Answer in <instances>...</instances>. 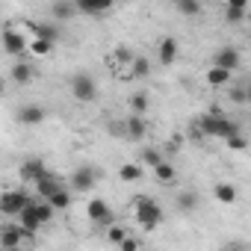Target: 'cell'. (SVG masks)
I'll list each match as a JSON object with an SVG mask.
<instances>
[{"instance_id": "12", "label": "cell", "mask_w": 251, "mask_h": 251, "mask_svg": "<svg viewBox=\"0 0 251 251\" xmlns=\"http://www.w3.org/2000/svg\"><path fill=\"white\" fill-rule=\"evenodd\" d=\"M48 175V166L39 160V157H30L24 166H21V180H30V183H36L39 177H45Z\"/></svg>"}, {"instance_id": "6", "label": "cell", "mask_w": 251, "mask_h": 251, "mask_svg": "<svg viewBox=\"0 0 251 251\" xmlns=\"http://www.w3.org/2000/svg\"><path fill=\"white\" fill-rule=\"evenodd\" d=\"M98 177H100V169H95V166H80V169L71 175V189H74V192H89V189L98 183Z\"/></svg>"}, {"instance_id": "40", "label": "cell", "mask_w": 251, "mask_h": 251, "mask_svg": "<svg viewBox=\"0 0 251 251\" xmlns=\"http://www.w3.org/2000/svg\"><path fill=\"white\" fill-rule=\"evenodd\" d=\"M248 124H251V112H248Z\"/></svg>"}, {"instance_id": "16", "label": "cell", "mask_w": 251, "mask_h": 251, "mask_svg": "<svg viewBox=\"0 0 251 251\" xmlns=\"http://www.w3.org/2000/svg\"><path fill=\"white\" fill-rule=\"evenodd\" d=\"M36 189H39V198H50V195H53V192H59L62 186H59V177L48 172L45 177H39V180H36Z\"/></svg>"}, {"instance_id": "37", "label": "cell", "mask_w": 251, "mask_h": 251, "mask_svg": "<svg viewBox=\"0 0 251 251\" xmlns=\"http://www.w3.org/2000/svg\"><path fill=\"white\" fill-rule=\"evenodd\" d=\"M251 0H227V6H239V9H248Z\"/></svg>"}, {"instance_id": "15", "label": "cell", "mask_w": 251, "mask_h": 251, "mask_svg": "<svg viewBox=\"0 0 251 251\" xmlns=\"http://www.w3.org/2000/svg\"><path fill=\"white\" fill-rule=\"evenodd\" d=\"M118 177L124 183H139V180H145V166L142 163H127V166H121Z\"/></svg>"}, {"instance_id": "34", "label": "cell", "mask_w": 251, "mask_h": 251, "mask_svg": "<svg viewBox=\"0 0 251 251\" xmlns=\"http://www.w3.org/2000/svg\"><path fill=\"white\" fill-rule=\"evenodd\" d=\"M139 157H142V160H139V163H142V166H157V163H160V160H163V157H160V151H157V148H145V151H142V154H139Z\"/></svg>"}, {"instance_id": "18", "label": "cell", "mask_w": 251, "mask_h": 251, "mask_svg": "<svg viewBox=\"0 0 251 251\" xmlns=\"http://www.w3.org/2000/svg\"><path fill=\"white\" fill-rule=\"evenodd\" d=\"M213 195L219 198V204H236V198H239V192H236V186H233V183H227V180H222V183H216V189H213Z\"/></svg>"}, {"instance_id": "2", "label": "cell", "mask_w": 251, "mask_h": 251, "mask_svg": "<svg viewBox=\"0 0 251 251\" xmlns=\"http://www.w3.org/2000/svg\"><path fill=\"white\" fill-rule=\"evenodd\" d=\"M133 210H136V222L145 227V230H154L160 222H163V207L151 198V195H139L133 201Z\"/></svg>"}, {"instance_id": "27", "label": "cell", "mask_w": 251, "mask_h": 251, "mask_svg": "<svg viewBox=\"0 0 251 251\" xmlns=\"http://www.w3.org/2000/svg\"><path fill=\"white\" fill-rule=\"evenodd\" d=\"M195 207H198V195L195 192H180L177 195V210L186 213V210H195Z\"/></svg>"}, {"instance_id": "35", "label": "cell", "mask_w": 251, "mask_h": 251, "mask_svg": "<svg viewBox=\"0 0 251 251\" xmlns=\"http://www.w3.org/2000/svg\"><path fill=\"white\" fill-rule=\"evenodd\" d=\"M133 59H136V56H133L127 48H118V50H115V62H118V65H130Z\"/></svg>"}, {"instance_id": "17", "label": "cell", "mask_w": 251, "mask_h": 251, "mask_svg": "<svg viewBox=\"0 0 251 251\" xmlns=\"http://www.w3.org/2000/svg\"><path fill=\"white\" fill-rule=\"evenodd\" d=\"M74 12H77V0H56V3L50 6V15L56 21H68Z\"/></svg>"}, {"instance_id": "11", "label": "cell", "mask_w": 251, "mask_h": 251, "mask_svg": "<svg viewBox=\"0 0 251 251\" xmlns=\"http://www.w3.org/2000/svg\"><path fill=\"white\" fill-rule=\"evenodd\" d=\"M45 106H39V103H24L21 109H18V121L21 124H30V127H33V124H42L45 121Z\"/></svg>"}, {"instance_id": "29", "label": "cell", "mask_w": 251, "mask_h": 251, "mask_svg": "<svg viewBox=\"0 0 251 251\" xmlns=\"http://www.w3.org/2000/svg\"><path fill=\"white\" fill-rule=\"evenodd\" d=\"M225 145H227L230 151H245V148H248V142H245V136H242L239 130H236V133H230V136L225 139Z\"/></svg>"}, {"instance_id": "39", "label": "cell", "mask_w": 251, "mask_h": 251, "mask_svg": "<svg viewBox=\"0 0 251 251\" xmlns=\"http://www.w3.org/2000/svg\"><path fill=\"white\" fill-rule=\"evenodd\" d=\"M248 24H251V12H248Z\"/></svg>"}, {"instance_id": "4", "label": "cell", "mask_w": 251, "mask_h": 251, "mask_svg": "<svg viewBox=\"0 0 251 251\" xmlns=\"http://www.w3.org/2000/svg\"><path fill=\"white\" fill-rule=\"evenodd\" d=\"M33 198L24 192V189H6L3 195H0V213L3 216H18Z\"/></svg>"}, {"instance_id": "26", "label": "cell", "mask_w": 251, "mask_h": 251, "mask_svg": "<svg viewBox=\"0 0 251 251\" xmlns=\"http://www.w3.org/2000/svg\"><path fill=\"white\" fill-rule=\"evenodd\" d=\"M225 21H227V24H239V21H248V9H239V6H227V9H225Z\"/></svg>"}, {"instance_id": "31", "label": "cell", "mask_w": 251, "mask_h": 251, "mask_svg": "<svg viewBox=\"0 0 251 251\" xmlns=\"http://www.w3.org/2000/svg\"><path fill=\"white\" fill-rule=\"evenodd\" d=\"M227 95H230L233 103H248V86H230Z\"/></svg>"}, {"instance_id": "25", "label": "cell", "mask_w": 251, "mask_h": 251, "mask_svg": "<svg viewBox=\"0 0 251 251\" xmlns=\"http://www.w3.org/2000/svg\"><path fill=\"white\" fill-rule=\"evenodd\" d=\"M175 3H177V9H180L183 15H189V18L201 15V3H198V0H175Z\"/></svg>"}, {"instance_id": "9", "label": "cell", "mask_w": 251, "mask_h": 251, "mask_svg": "<svg viewBox=\"0 0 251 251\" xmlns=\"http://www.w3.org/2000/svg\"><path fill=\"white\" fill-rule=\"evenodd\" d=\"M239 62H242V53H239V48H233V45L222 48V50L213 56V65H222V68H227V71H236Z\"/></svg>"}, {"instance_id": "33", "label": "cell", "mask_w": 251, "mask_h": 251, "mask_svg": "<svg viewBox=\"0 0 251 251\" xmlns=\"http://www.w3.org/2000/svg\"><path fill=\"white\" fill-rule=\"evenodd\" d=\"M36 36H42V39H50V42H56V39H59V30H56L53 24H39V27H36Z\"/></svg>"}, {"instance_id": "5", "label": "cell", "mask_w": 251, "mask_h": 251, "mask_svg": "<svg viewBox=\"0 0 251 251\" xmlns=\"http://www.w3.org/2000/svg\"><path fill=\"white\" fill-rule=\"evenodd\" d=\"M27 236L30 233L21 225H3V230H0V251H18V248H24Z\"/></svg>"}, {"instance_id": "21", "label": "cell", "mask_w": 251, "mask_h": 251, "mask_svg": "<svg viewBox=\"0 0 251 251\" xmlns=\"http://www.w3.org/2000/svg\"><path fill=\"white\" fill-rule=\"evenodd\" d=\"M9 77H12V83L27 86V83L33 80V68H30V62H15V65H12V71H9Z\"/></svg>"}, {"instance_id": "24", "label": "cell", "mask_w": 251, "mask_h": 251, "mask_svg": "<svg viewBox=\"0 0 251 251\" xmlns=\"http://www.w3.org/2000/svg\"><path fill=\"white\" fill-rule=\"evenodd\" d=\"M145 109H148V95H145V92H136V95H130V112H136V115H145Z\"/></svg>"}, {"instance_id": "28", "label": "cell", "mask_w": 251, "mask_h": 251, "mask_svg": "<svg viewBox=\"0 0 251 251\" xmlns=\"http://www.w3.org/2000/svg\"><path fill=\"white\" fill-rule=\"evenodd\" d=\"M148 71H151V65H148V59H139V56H136V59L130 62V74H133L136 80H139V77H148Z\"/></svg>"}, {"instance_id": "36", "label": "cell", "mask_w": 251, "mask_h": 251, "mask_svg": "<svg viewBox=\"0 0 251 251\" xmlns=\"http://www.w3.org/2000/svg\"><path fill=\"white\" fill-rule=\"evenodd\" d=\"M118 248H121V251H136V248H139V242H136V239H130V236H127V239H124V242H121V245H118Z\"/></svg>"}, {"instance_id": "20", "label": "cell", "mask_w": 251, "mask_h": 251, "mask_svg": "<svg viewBox=\"0 0 251 251\" xmlns=\"http://www.w3.org/2000/svg\"><path fill=\"white\" fill-rule=\"evenodd\" d=\"M230 77H233V71H227L222 65H210V71H207V83L210 86H230Z\"/></svg>"}, {"instance_id": "30", "label": "cell", "mask_w": 251, "mask_h": 251, "mask_svg": "<svg viewBox=\"0 0 251 251\" xmlns=\"http://www.w3.org/2000/svg\"><path fill=\"white\" fill-rule=\"evenodd\" d=\"M48 201H50V204H53L56 210H65V207H71V195H68L65 189H59V192H53V195H50Z\"/></svg>"}, {"instance_id": "19", "label": "cell", "mask_w": 251, "mask_h": 251, "mask_svg": "<svg viewBox=\"0 0 251 251\" xmlns=\"http://www.w3.org/2000/svg\"><path fill=\"white\" fill-rule=\"evenodd\" d=\"M145 133H148V121L133 112V115L127 118V136H130V139H145Z\"/></svg>"}, {"instance_id": "3", "label": "cell", "mask_w": 251, "mask_h": 251, "mask_svg": "<svg viewBox=\"0 0 251 251\" xmlns=\"http://www.w3.org/2000/svg\"><path fill=\"white\" fill-rule=\"evenodd\" d=\"M68 86H71V95H74L80 103H92V100L98 98V86H95V77H92V74H86V71L74 74V77L68 80Z\"/></svg>"}, {"instance_id": "1", "label": "cell", "mask_w": 251, "mask_h": 251, "mask_svg": "<svg viewBox=\"0 0 251 251\" xmlns=\"http://www.w3.org/2000/svg\"><path fill=\"white\" fill-rule=\"evenodd\" d=\"M239 127L230 121V118H225L222 112H207L204 118H201V124H198V133L201 136H213V139H227L230 133H236Z\"/></svg>"}, {"instance_id": "10", "label": "cell", "mask_w": 251, "mask_h": 251, "mask_svg": "<svg viewBox=\"0 0 251 251\" xmlns=\"http://www.w3.org/2000/svg\"><path fill=\"white\" fill-rule=\"evenodd\" d=\"M18 225H21V227H24L30 236H33V233H36V230L45 225V222H42V216L36 213V204H33V201H30V204H27V207L18 213Z\"/></svg>"}, {"instance_id": "7", "label": "cell", "mask_w": 251, "mask_h": 251, "mask_svg": "<svg viewBox=\"0 0 251 251\" xmlns=\"http://www.w3.org/2000/svg\"><path fill=\"white\" fill-rule=\"evenodd\" d=\"M86 216L95 222V225H112L115 222V216H112V210H109V204L103 201V198H92L89 204H86Z\"/></svg>"}, {"instance_id": "32", "label": "cell", "mask_w": 251, "mask_h": 251, "mask_svg": "<svg viewBox=\"0 0 251 251\" xmlns=\"http://www.w3.org/2000/svg\"><path fill=\"white\" fill-rule=\"evenodd\" d=\"M106 239H109L112 245H121L124 239H127V230H124L121 225H115V227H109V230H106Z\"/></svg>"}, {"instance_id": "13", "label": "cell", "mask_w": 251, "mask_h": 251, "mask_svg": "<svg viewBox=\"0 0 251 251\" xmlns=\"http://www.w3.org/2000/svg\"><path fill=\"white\" fill-rule=\"evenodd\" d=\"M112 3L115 0H77V9L83 12V15H103V12H109L112 9Z\"/></svg>"}, {"instance_id": "38", "label": "cell", "mask_w": 251, "mask_h": 251, "mask_svg": "<svg viewBox=\"0 0 251 251\" xmlns=\"http://www.w3.org/2000/svg\"><path fill=\"white\" fill-rule=\"evenodd\" d=\"M248 103H251V86H248Z\"/></svg>"}, {"instance_id": "23", "label": "cell", "mask_w": 251, "mask_h": 251, "mask_svg": "<svg viewBox=\"0 0 251 251\" xmlns=\"http://www.w3.org/2000/svg\"><path fill=\"white\" fill-rule=\"evenodd\" d=\"M53 50V42L50 39H42V36H33L30 39V53L33 56H48Z\"/></svg>"}, {"instance_id": "22", "label": "cell", "mask_w": 251, "mask_h": 251, "mask_svg": "<svg viewBox=\"0 0 251 251\" xmlns=\"http://www.w3.org/2000/svg\"><path fill=\"white\" fill-rule=\"evenodd\" d=\"M154 175H157V180H160L163 186H172V183H175V177H177L175 166H172V163H166V160H160V163L154 166Z\"/></svg>"}, {"instance_id": "14", "label": "cell", "mask_w": 251, "mask_h": 251, "mask_svg": "<svg viewBox=\"0 0 251 251\" xmlns=\"http://www.w3.org/2000/svg\"><path fill=\"white\" fill-rule=\"evenodd\" d=\"M157 59H160L163 65H175V62H177V39H172V36H166V39L160 42V50H157Z\"/></svg>"}, {"instance_id": "8", "label": "cell", "mask_w": 251, "mask_h": 251, "mask_svg": "<svg viewBox=\"0 0 251 251\" xmlns=\"http://www.w3.org/2000/svg\"><path fill=\"white\" fill-rule=\"evenodd\" d=\"M3 50L9 56H24V50H30V39H24V33H15L12 27L3 30Z\"/></svg>"}]
</instances>
